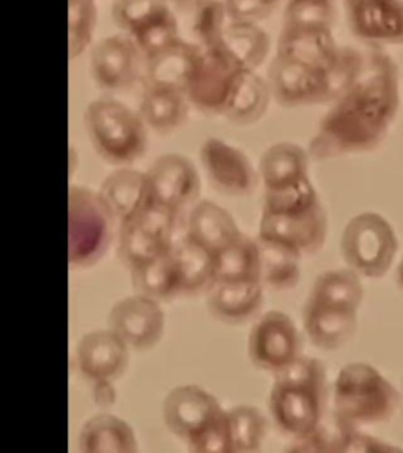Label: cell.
I'll use <instances>...</instances> for the list:
<instances>
[{
    "instance_id": "obj_1",
    "label": "cell",
    "mask_w": 403,
    "mask_h": 453,
    "mask_svg": "<svg viewBox=\"0 0 403 453\" xmlns=\"http://www.w3.org/2000/svg\"><path fill=\"white\" fill-rule=\"evenodd\" d=\"M399 109V71L378 50L364 54L356 84L333 103L320 121L309 147L319 161L376 149L390 131Z\"/></svg>"
},
{
    "instance_id": "obj_2",
    "label": "cell",
    "mask_w": 403,
    "mask_h": 453,
    "mask_svg": "<svg viewBox=\"0 0 403 453\" xmlns=\"http://www.w3.org/2000/svg\"><path fill=\"white\" fill-rule=\"evenodd\" d=\"M328 236V214L311 178L265 191L259 240L277 244L301 258L320 252Z\"/></svg>"
},
{
    "instance_id": "obj_3",
    "label": "cell",
    "mask_w": 403,
    "mask_h": 453,
    "mask_svg": "<svg viewBox=\"0 0 403 453\" xmlns=\"http://www.w3.org/2000/svg\"><path fill=\"white\" fill-rule=\"evenodd\" d=\"M275 376L268 400L271 418L285 436L293 441L306 438L323 420L328 394L325 365L299 354Z\"/></svg>"
},
{
    "instance_id": "obj_4",
    "label": "cell",
    "mask_w": 403,
    "mask_h": 453,
    "mask_svg": "<svg viewBox=\"0 0 403 453\" xmlns=\"http://www.w3.org/2000/svg\"><path fill=\"white\" fill-rule=\"evenodd\" d=\"M400 404L396 386L366 362H352L333 382L334 416L356 428L394 418Z\"/></svg>"
},
{
    "instance_id": "obj_5",
    "label": "cell",
    "mask_w": 403,
    "mask_h": 453,
    "mask_svg": "<svg viewBox=\"0 0 403 453\" xmlns=\"http://www.w3.org/2000/svg\"><path fill=\"white\" fill-rule=\"evenodd\" d=\"M85 129L93 149L106 163L128 165L149 149L147 125L141 113L115 99H97L84 113Z\"/></svg>"
},
{
    "instance_id": "obj_6",
    "label": "cell",
    "mask_w": 403,
    "mask_h": 453,
    "mask_svg": "<svg viewBox=\"0 0 403 453\" xmlns=\"http://www.w3.org/2000/svg\"><path fill=\"white\" fill-rule=\"evenodd\" d=\"M115 218L99 192L73 186L68 194V260L73 268L95 266L111 248Z\"/></svg>"
},
{
    "instance_id": "obj_7",
    "label": "cell",
    "mask_w": 403,
    "mask_h": 453,
    "mask_svg": "<svg viewBox=\"0 0 403 453\" xmlns=\"http://www.w3.org/2000/svg\"><path fill=\"white\" fill-rule=\"evenodd\" d=\"M340 250L354 273L366 279H380L396 262L399 240L394 226L382 214L360 212L344 228Z\"/></svg>"
},
{
    "instance_id": "obj_8",
    "label": "cell",
    "mask_w": 403,
    "mask_h": 453,
    "mask_svg": "<svg viewBox=\"0 0 403 453\" xmlns=\"http://www.w3.org/2000/svg\"><path fill=\"white\" fill-rule=\"evenodd\" d=\"M254 367L276 375L301 354V337L295 321L283 311H269L255 321L248 340Z\"/></svg>"
},
{
    "instance_id": "obj_9",
    "label": "cell",
    "mask_w": 403,
    "mask_h": 453,
    "mask_svg": "<svg viewBox=\"0 0 403 453\" xmlns=\"http://www.w3.org/2000/svg\"><path fill=\"white\" fill-rule=\"evenodd\" d=\"M241 71L218 48L204 50L186 90L190 104L204 115H224Z\"/></svg>"
},
{
    "instance_id": "obj_10",
    "label": "cell",
    "mask_w": 403,
    "mask_h": 453,
    "mask_svg": "<svg viewBox=\"0 0 403 453\" xmlns=\"http://www.w3.org/2000/svg\"><path fill=\"white\" fill-rule=\"evenodd\" d=\"M109 329L117 334L129 349L147 351L163 339L166 317L158 301L142 296L120 299L109 315Z\"/></svg>"
},
{
    "instance_id": "obj_11",
    "label": "cell",
    "mask_w": 403,
    "mask_h": 453,
    "mask_svg": "<svg viewBox=\"0 0 403 453\" xmlns=\"http://www.w3.org/2000/svg\"><path fill=\"white\" fill-rule=\"evenodd\" d=\"M200 163L216 191L234 197L254 192L259 177L243 150L218 137H208L200 147Z\"/></svg>"
},
{
    "instance_id": "obj_12",
    "label": "cell",
    "mask_w": 403,
    "mask_h": 453,
    "mask_svg": "<svg viewBox=\"0 0 403 453\" xmlns=\"http://www.w3.org/2000/svg\"><path fill=\"white\" fill-rule=\"evenodd\" d=\"M224 408L208 390L186 384L170 390L164 398L163 420L167 430L184 442L220 418Z\"/></svg>"
},
{
    "instance_id": "obj_13",
    "label": "cell",
    "mask_w": 403,
    "mask_h": 453,
    "mask_svg": "<svg viewBox=\"0 0 403 453\" xmlns=\"http://www.w3.org/2000/svg\"><path fill=\"white\" fill-rule=\"evenodd\" d=\"M142 60L141 52L127 34L107 36L90 54L93 82L107 92L128 90L141 76Z\"/></svg>"
},
{
    "instance_id": "obj_14",
    "label": "cell",
    "mask_w": 403,
    "mask_h": 453,
    "mask_svg": "<svg viewBox=\"0 0 403 453\" xmlns=\"http://www.w3.org/2000/svg\"><path fill=\"white\" fill-rule=\"evenodd\" d=\"M129 348L112 329L85 334L74 353V368L84 381L115 382L127 372Z\"/></svg>"
},
{
    "instance_id": "obj_15",
    "label": "cell",
    "mask_w": 403,
    "mask_h": 453,
    "mask_svg": "<svg viewBox=\"0 0 403 453\" xmlns=\"http://www.w3.org/2000/svg\"><path fill=\"white\" fill-rule=\"evenodd\" d=\"M271 96L281 106L299 107L328 103L325 71L276 56L269 68Z\"/></svg>"
},
{
    "instance_id": "obj_16",
    "label": "cell",
    "mask_w": 403,
    "mask_h": 453,
    "mask_svg": "<svg viewBox=\"0 0 403 453\" xmlns=\"http://www.w3.org/2000/svg\"><path fill=\"white\" fill-rule=\"evenodd\" d=\"M150 198L158 203L182 211L198 202L200 178L194 164L177 153L158 157L147 172Z\"/></svg>"
},
{
    "instance_id": "obj_17",
    "label": "cell",
    "mask_w": 403,
    "mask_h": 453,
    "mask_svg": "<svg viewBox=\"0 0 403 453\" xmlns=\"http://www.w3.org/2000/svg\"><path fill=\"white\" fill-rule=\"evenodd\" d=\"M350 22L361 40L403 44V0H353Z\"/></svg>"
},
{
    "instance_id": "obj_18",
    "label": "cell",
    "mask_w": 403,
    "mask_h": 453,
    "mask_svg": "<svg viewBox=\"0 0 403 453\" xmlns=\"http://www.w3.org/2000/svg\"><path fill=\"white\" fill-rule=\"evenodd\" d=\"M303 325L314 347L336 351L353 340L358 331V311L323 304L307 297L303 311Z\"/></svg>"
},
{
    "instance_id": "obj_19",
    "label": "cell",
    "mask_w": 403,
    "mask_h": 453,
    "mask_svg": "<svg viewBox=\"0 0 403 453\" xmlns=\"http://www.w3.org/2000/svg\"><path fill=\"white\" fill-rule=\"evenodd\" d=\"M204 50L198 44L180 42L147 60L143 87L174 88L186 95L194 71L198 68Z\"/></svg>"
},
{
    "instance_id": "obj_20",
    "label": "cell",
    "mask_w": 403,
    "mask_h": 453,
    "mask_svg": "<svg viewBox=\"0 0 403 453\" xmlns=\"http://www.w3.org/2000/svg\"><path fill=\"white\" fill-rule=\"evenodd\" d=\"M262 282H216L208 291L206 307L213 319L227 325H241L262 311Z\"/></svg>"
},
{
    "instance_id": "obj_21",
    "label": "cell",
    "mask_w": 403,
    "mask_h": 453,
    "mask_svg": "<svg viewBox=\"0 0 403 453\" xmlns=\"http://www.w3.org/2000/svg\"><path fill=\"white\" fill-rule=\"evenodd\" d=\"M99 196L119 224L129 222L151 200L147 173L135 169L117 170L103 181Z\"/></svg>"
},
{
    "instance_id": "obj_22",
    "label": "cell",
    "mask_w": 403,
    "mask_h": 453,
    "mask_svg": "<svg viewBox=\"0 0 403 453\" xmlns=\"http://www.w3.org/2000/svg\"><path fill=\"white\" fill-rule=\"evenodd\" d=\"M240 234L234 216L226 208L208 200L196 203L186 222V238L214 255L220 254Z\"/></svg>"
},
{
    "instance_id": "obj_23",
    "label": "cell",
    "mask_w": 403,
    "mask_h": 453,
    "mask_svg": "<svg viewBox=\"0 0 403 453\" xmlns=\"http://www.w3.org/2000/svg\"><path fill=\"white\" fill-rule=\"evenodd\" d=\"M337 50L339 46L331 28L283 27L277 44V56L326 71Z\"/></svg>"
},
{
    "instance_id": "obj_24",
    "label": "cell",
    "mask_w": 403,
    "mask_h": 453,
    "mask_svg": "<svg viewBox=\"0 0 403 453\" xmlns=\"http://www.w3.org/2000/svg\"><path fill=\"white\" fill-rule=\"evenodd\" d=\"M311 155L307 150L291 142L275 143L263 153L259 165L265 191L281 189L309 178Z\"/></svg>"
},
{
    "instance_id": "obj_25",
    "label": "cell",
    "mask_w": 403,
    "mask_h": 453,
    "mask_svg": "<svg viewBox=\"0 0 403 453\" xmlns=\"http://www.w3.org/2000/svg\"><path fill=\"white\" fill-rule=\"evenodd\" d=\"M216 48L240 70L255 71L268 57L271 42L255 22L230 21Z\"/></svg>"
},
{
    "instance_id": "obj_26",
    "label": "cell",
    "mask_w": 403,
    "mask_h": 453,
    "mask_svg": "<svg viewBox=\"0 0 403 453\" xmlns=\"http://www.w3.org/2000/svg\"><path fill=\"white\" fill-rule=\"evenodd\" d=\"M82 453H135L139 450L133 426L112 414H97L79 433Z\"/></svg>"
},
{
    "instance_id": "obj_27",
    "label": "cell",
    "mask_w": 403,
    "mask_h": 453,
    "mask_svg": "<svg viewBox=\"0 0 403 453\" xmlns=\"http://www.w3.org/2000/svg\"><path fill=\"white\" fill-rule=\"evenodd\" d=\"M172 254L177 266L180 295L194 296L212 290L216 283V255L190 238L174 244Z\"/></svg>"
},
{
    "instance_id": "obj_28",
    "label": "cell",
    "mask_w": 403,
    "mask_h": 453,
    "mask_svg": "<svg viewBox=\"0 0 403 453\" xmlns=\"http://www.w3.org/2000/svg\"><path fill=\"white\" fill-rule=\"evenodd\" d=\"M271 98L268 81L260 78L255 71L243 70L222 117L238 127L254 125L268 111Z\"/></svg>"
},
{
    "instance_id": "obj_29",
    "label": "cell",
    "mask_w": 403,
    "mask_h": 453,
    "mask_svg": "<svg viewBox=\"0 0 403 453\" xmlns=\"http://www.w3.org/2000/svg\"><path fill=\"white\" fill-rule=\"evenodd\" d=\"M188 104L186 95L174 88L163 87H145L142 95V120L159 134H169L183 127L188 120Z\"/></svg>"
},
{
    "instance_id": "obj_30",
    "label": "cell",
    "mask_w": 403,
    "mask_h": 453,
    "mask_svg": "<svg viewBox=\"0 0 403 453\" xmlns=\"http://www.w3.org/2000/svg\"><path fill=\"white\" fill-rule=\"evenodd\" d=\"M262 255L259 240L241 234L216 254V282H260Z\"/></svg>"
},
{
    "instance_id": "obj_31",
    "label": "cell",
    "mask_w": 403,
    "mask_h": 453,
    "mask_svg": "<svg viewBox=\"0 0 403 453\" xmlns=\"http://www.w3.org/2000/svg\"><path fill=\"white\" fill-rule=\"evenodd\" d=\"M309 297L323 304L360 311L364 299L362 277L348 266L329 269L315 279Z\"/></svg>"
},
{
    "instance_id": "obj_32",
    "label": "cell",
    "mask_w": 403,
    "mask_h": 453,
    "mask_svg": "<svg viewBox=\"0 0 403 453\" xmlns=\"http://www.w3.org/2000/svg\"><path fill=\"white\" fill-rule=\"evenodd\" d=\"M131 282L137 295L150 297L158 303L169 301L180 295L177 266L172 250L141 268L133 269Z\"/></svg>"
},
{
    "instance_id": "obj_33",
    "label": "cell",
    "mask_w": 403,
    "mask_h": 453,
    "mask_svg": "<svg viewBox=\"0 0 403 453\" xmlns=\"http://www.w3.org/2000/svg\"><path fill=\"white\" fill-rule=\"evenodd\" d=\"M259 244L262 255L260 282L263 287L275 291L293 290L301 279V257L277 244L260 240Z\"/></svg>"
},
{
    "instance_id": "obj_34",
    "label": "cell",
    "mask_w": 403,
    "mask_h": 453,
    "mask_svg": "<svg viewBox=\"0 0 403 453\" xmlns=\"http://www.w3.org/2000/svg\"><path fill=\"white\" fill-rule=\"evenodd\" d=\"M172 248V244H166L163 241L156 240L155 236L143 232L135 222L120 224L119 258L129 271L153 262L161 255L170 252Z\"/></svg>"
},
{
    "instance_id": "obj_35",
    "label": "cell",
    "mask_w": 403,
    "mask_h": 453,
    "mask_svg": "<svg viewBox=\"0 0 403 453\" xmlns=\"http://www.w3.org/2000/svg\"><path fill=\"white\" fill-rule=\"evenodd\" d=\"M128 36L135 42L136 48L145 62L180 42L178 22L169 7Z\"/></svg>"
},
{
    "instance_id": "obj_36",
    "label": "cell",
    "mask_w": 403,
    "mask_h": 453,
    "mask_svg": "<svg viewBox=\"0 0 403 453\" xmlns=\"http://www.w3.org/2000/svg\"><path fill=\"white\" fill-rule=\"evenodd\" d=\"M235 453H252L260 450L267 438V418L255 406L240 404L227 411Z\"/></svg>"
},
{
    "instance_id": "obj_37",
    "label": "cell",
    "mask_w": 403,
    "mask_h": 453,
    "mask_svg": "<svg viewBox=\"0 0 403 453\" xmlns=\"http://www.w3.org/2000/svg\"><path fill=\"white\" fill-rule=\"evenodd\" d=\"M364 54L353 48H339L331 65L326 68L328 103H336L356 84L362 70Z\"/></svg>"
},
{
    "instance_id": "obj_38",
    "label": "cell",
    "mask_w": 403,
    "mask_h": 453,
    "mask_svg": "<svg viewBox=\"0 0 403 453\" xmlns=\"http://www.w3.org/2000/svg\"><path fill=\"white\" fill-rule=\"evenodd\" d=\"M226 4L221 0H200L194 7L192 34L200 50H214L226 28Z\"/></svg>"
},
{
    "instance_id": "obj_39",
    "label": "cell",
    "mask_w": 403,
    "mask_h": 453,
    "mask_svg": "<svg viewBox=\"0 0 403 453\" xmlns=\"http://www.w3.org/2000/svg\"><path fill=\"white\" fill-rule=\"evenodd\" d=\"M68 12L70 57L76 58L92 44L97 28V5L95 0H70Z\"/></svg>"
},
{
    "instance_id": "obj_40",
    "label": "cell",
    "mask_w": 403,
    "mask_h": 453,
    "mask_svg": "<svg viewBox=\"0 0 403 453\" xmlns=\"http://www.w3.org/2000/svg\"><path fill=\"white\" fill-rule=\"evenodd\" d=\"M333 21L329 0H291L283 14V27L331 28Z\"/></svg>"
},
{
    "instance_id": "obj_41",
    "label": "cell",
    "mask_w": 403,
    "mask_h": 453,
    "mask_svg": "<svg viewBox=\"0 0 403 453\" xmlns=\"http://www.w3.org/2000/svg\"><path fill=\"white\" fill-rule=\"evenodd\" d=\"M167 7V0H115L112 7L113 22L129 35Z\"/></svg>"
},
{
    "instance_id": "obj_42",
    "label": "cell",
    "mask_w": 403,
    "mask_h": 453,
    "mask_svg": "<svg viewBox=\"0 0 403 453\" xmlns=\"http://www.w3.org/2000/svg\"><path fill=\"white\" fill-rule=\"evenodd\" d=\"M178 210L150 200L147 206L142 210L135 219L136 226H141L143 232L155 236L156 240L163 241L166 244L174 246V234L177 232Z\"/></svg>"
},
{
    "instance_id": "obj_43",
    "label": "cell",
    "mask_w": 403,
    "mask_h": 453,
    "mask_svg": "<svg viewBox=\"0 0 403 453\" xmlns=\"http://www.w3.org/2000/svg\"><path fill=\"white\" fill-rule=\"evenodd\" d=\"M186 444L194 453H235L227 411Z\"/></svg>"
},
{
    "instance_id": "obj_44",
    "label": "cell",
    "mask_w": 403,
    "mask_h": 453,
    "mask_svg": "<svg viewBox=\"0 0 403 453\" xmlns=\"http://www.w3.org/2000/svg\"><path fill=\"white\" fill-rule=\"evenodd\" d=\"M279 0H226L227 16L230 21H262L275 10Z\"/></svg>"
},
{
    "instance_id": "obj_45",
    "label": "cell",
    "mask_w": 403,
    "mask_h": 453,
    "mask_svg": "<svg viewBox=\"0 0 403 453\" xmlns=\"http://www.w3.org/2000/svg\"><path fill=\"white\" fill-rule=\"evenodd\" d=\"M400 449L392 444H388L383 439L374 438L368 433H362L360 428L352 426L347 433L344 453H386L399 452Z\"/></svg>"
},
{
    "instance_id": "obj_46",
    "label": "cell",
    "mask_w": 403,
    "mask_h": 453,
    "mask_svg": "<svg viewBox=\"0 0 403 453\" xmlns=\"http://www.w3.org/2000/svg\"><path fill=\"white\" fill-rule=\"evenodd\" d=\"M93 400L98 406H112L117 400L112 381L93 382Z\"/></svg>"
},
{
    "instance_id": "obj_47",
    "label": "cell",
    "mask_w": 403,
    "mask_h": 453,
    "mask_svg": "<svg viewBox=\"0 0 403 453\" xmlns=\"http://www.w3.org/2000/svg\"><path fill=\"white\" fill-rule=\"evenodd\" d=\"M167 2L180 8H194L200 0H167Z\"/></svg>"
},
{
    "instance_id": "obj_48",
    "label": "cell",
    "mask_w": 403,
    "mask_h": 453,
    "mask_svg": "<svg viewBox=\"0 0 403 453\" xmlns=\"http://www.w3.org/2000/svg\"><path fill=\"white\" fill-rule=\"evenodd\" d=\"M397 283H399V288L403 291V260L399 263L397 266Z\"/></svg>"
},
{
    "instance_id": "obj_49",
    "label": "cell",
    "mask_w": 403,
    "mask_h": 453,
    "mask_svg": "<svg viewBox=\"0 0 403 453\" xmlns=\"http://www.w3.org/2000/svg\"><path fill=\"white\" fill-rule=\"evenodd\" d=\"M348 2H353V0H348Z\"/></svg>"
},
{
    "instance_id": "obj_50",
    "label": "cell",
    "mask_w": 403,
    "mask_h": 453,
    "mask_svg": "<svg viewBox=\"0 0 403 453\" xmlns=\"http://www.w3.org/2000/svg\"><path fill=\"white\" fill-rule=\"evenodd\" d=\"M329 2H333V0H329Z\"/></svg>"
}]
</instances>
